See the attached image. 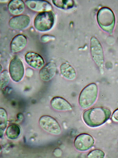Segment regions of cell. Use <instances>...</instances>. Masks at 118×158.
Wrapping results in <instances>:
<instances>
[{"instance_id":"obj_1","label":"cell","mask_w":118,"mask_h":158,"mask_svg":"<svg viewBox=\"0 0 118 158\" xmlns=\"http://www.w3.org/2000/svg\"><path fill=\"white\" fill-rule=\"evenodd\" d=\"M111 111L103 107H94L85 111L83 118L85 123L91 127L99 126L105 123L110 118Z\"/></svg>"},{"instance_id":"obj_2","label":"cell","mask_w":118,"mask_h":158,"mask_svg":"<svg viewBox=\"0 0 118 158\" xmlns=\"http://www.w3.org/2000/svg\"><path fill=\"white\" fill-rule=\"evenodd\" d=\"M97 20L103 30L108 33H112L115 23V17L112 10L107 7L101 8L97 14Z\"/></svg>"},{"instance_id":"obj_3","label":"cell","mask_w":118,"mask_h":158,"mask_svg":"<svg viewBox=\"0 0 118 158\" xmlns=\"http://www.w3.org/2000/svg\"><path fill=\"white\" fill-rule=\"evenodd\" d=\"M98 92L97 87L95 83L90 84L85 87L81 92L79 97L80 106L86 108L92 105L96 100Z\"/></svg>"},{"instance_id":"obj_4","label":"cell","mask_w":118,"mask_h":158,"mask_svg":"<svg viewBox=\"0 0 118 158\" xmlns=\"http://www.w3.org/2000/svg\"><path fill=\"white\" fill-rule=\"evenodd\" d=\"M55 15L52 11L41 12L35 17L34 25L35 28L41 32L46 31L50 30L53 26Z\"/></svg>"},{"instance_id":"obj_5","label":"cell","mask_w":118,"mask_h":158,"mask_svg":"<svg viewBox=\"0 0 118 158\" xmlns=\"http://www.w3.org/2000/svg\"><path fill=\"white\" fill-rule=\"evenodd\" d=\"M9 72L11 78L15 82H20L23 78L24 74V66L18 57H14L11 60L9 66Z\"/></svg>"},{"instance_id":"obj_6","label":"cell","mask_w":118,"mask_h":158,"mask_svg":"<svg viewBox=\"0 0 118 158\" xmlns=\"http://www.w3.org/2000/svg\"><path fill=\"white\" fill-rule=\"evenodd\" d=\"M39 124L45 131L51 134L59 135L61 128L58 122L53 117L45 115L42 116L39 120Z\"/></svg>"},{"instance_id":"obj_7","label":"cell","mask_w":118,"mask_h":158,"mask_svg":"<svg viewBox=\"0 0 118 158\" xmlns=\"http://www.w3.org/2000/svg\"><path fill=\"white\" fill-rule=\"evenodd\" d=\"M91 49L92 58L99 69L102 72L104 61L103 50L100 43L95 37L91 39Z\"/></svg>"},{"instance_id":"obj_8","label":"cell","mask_w":118,"mask_h":158,"mask_svg":"<svg viewBox=\"0 0 118 158\" xmlns=\"http://www.w3.org/2000/svg\"><path fill=\"white\" fill-rule=\"evenodd\" d=\"M94 140L90 135L82 133L75 138L74 145L75 148L80 151H86L91 148L94 143Z\"/></svg>"},{"instance_id":"obj_9","label":"cell","mask_w":118,"mask_h":158,"mask_svg":"<svg viewBox=\"0 0 118 158\" xmlns=\"http://www.w3.org/2000/svg\"><path fill=\"white\" fill-rule=\"evenodd\" d=\"M30 21V18L28 15H19L12 18L9 20V25L13 29L21 30L27 28Z\"/></svg>"},{"instance_id":"obj_10","label":"cell","mask_w":118,"mask_h":158,"mask_svg":"<svg viewBox=\"0 0 118 158\" xmlns=\"http://www.w3.org/2000/svg\"><path fill=\"white\" fill-rule=\"evenodd\" d=\"M24 59L27 63L35 69H41L44 66V59L40 55L37 53L28 52L25 54Z\"/></svg>"},{"instance_id":"obj_11","label":"cell","mask_w":118,"mask_h":158,"mask_svg":"<svg viewBox=\"0 0 118 158\" xmlns=\"http://www.w3.org/2000/svg\"><path fill=\"white\" fill-rule=\"evenodd\" d=\"M27 7L31 9L41 12L50 11L52 7L48 2L45 1L28 0L25 2Z\"/></svg>"},{"instance_id":"obj_12","label":"cell","mask_w":118,"mask_h":158,"mask_svg":"<svg viewBox=\"0 0 118 158\" xmlns=\"http://www.w3.org/2000/svg\"><path fill=\"white\" fill-rule=\"evenodd\" d=\"M56 71L55 64L53 62H49L41 68L39 72V76L42 80L49 81L53 77Z\"/></svg>"},{"instance_id":"obj_13","label":"cell","mask_w":118,"mask_h":158,"mask_svg":"<svg viewBox=\"0 0 118 158\" xmlns=\"http://www.w3.org/2000/svg\"><path fill=\"white\" fill-rule=\"evenodd\" d=\"M27 43L26 37L22 34L15 36L12 39L10 44V48L13 52L20 51L24 48Z\"/></svg>"},{"instance_id":"obj_14","label":"cell","mask_w":118,"mask_h":158,"mask_svg":"<svg viewBox=\"0 0 118 158\" xmlns=\"http://www.w3.org/2000/svg\"><path fill=\"white\" fill-rule=\"evenodd\" d=\"M52 107L55 109L59 111H68L72 109L70 103L66 100L61 97H53L50 101Z\"/></svg>"},{"instance_id":"obj_15","label":"cell","mask_w":118,"mask_h":158,"mask_svg":"<svg viewBox=\"0 0 118 158\" xmlns=\"http://www.w3.org/2000/svg\"><path fill=\"white\" fill-rule=\"evenodd\" d=\"M25 4L22 0H11L8 4L9 11L14 15H19L23 12Z\"/></svg>"},{"instance_id":"obj_16","label":"cell","mask_w":118,"mask_h":158,"mask_svg":"<svg viewBox=\"0 0 118 158\" xmlns=\"http://www.w3.org/2000/svg\"><path fill=\"white\" fill-rule=\"evenodd\" d=\"M60 68L61 74L66 79L72 80L76 78V71L74 68L69 64L66 63H62Z\"/></svg>"},{"instance_id":"obj_17","label":"cell","mask_w":118,"mask_h":158,"mask_svg":"<svg viewBox=\"0 0 118 158\" xmlns=\"http://www.w3.org/2000/svg\"><path fill=\"white\" fill-rule=\"evenodd\" d=\"M20 132V129L18 125L16 124H12L7 127L6 134L9 139L14 140L19 137Z\"/></svg>"},{"instance_id":"obj_18","label":"cell","mask_w":118,"mask_h":158,"mask_svg":"<svg viewBox=\"0 0 118 158\" xmlns=\"http://www.w3.org/2000/svg\"><path fill=\"white\" fill-rule=\"evenodd\" d=\"M7 123V115L5 110L3 108L0 109V133L1 138L3 136Z\"/></svg>"},{"instance_id":"obj_19","label":"cell","mask_w":118,"mask_h":158,"mask_svg":"<svg viewBox=\"0 0 118 158\" xmlns=\"http://www.w3.org/2000/svg\"><path fill=\"white\" fill-rule=\"evenodd\" d=\"M52 2L57 7L65 9L72 8L74 5L73 0H53Z\"/></svg>"},{"instance_id":"obj_20","label":"cell","mask_w":118,"mask_h":158,"mask_svg":"<svg viewBox=\"0 0 118 158\" xmlns=\"http://www.w3.org/2000/svg\"><path fill=\"white\" fill-rule=\"evenodd\" d=\"M10 80L9 73L6 70H4L0 74V88L3 89L6 87Z\"/></svg>"},{"instance_id":"obj_21","label":"cell","mask_w":118,"mask_h":158,"mask_svg":"<svg viewBox=\"0 0 118 158\" xmlns=\"http://www.w3.org/2000/svg\"><path fill=\"white\" fill-rule=\"evenodd\" d=\"M105 154L102 150L99 149H95L91 151L88 154V158H104Z\"/></svg>"},{"instance_id":"obj_22","label":"cell","mask_w":118,"mask_h":158,"mask_svg":"<svg viewBox=\"0 0 118 158\" xmlns=\"http://www.w3.org/2000/svg\"><path fill=\"white\" fill-rule=\"evenodd\" d=\"M55 39L54 36L48 34L44 35L42 36L40 38L41 41L44 42L54 40Z\"/></svg>"},{"instance_id":"obj_23","label":"cell","mask_w":118,"mask_h":158,"mask_svg":"<svg viewBox=\"0 0 118 158\" xmlns=\"http://www.w3.org/2000/svg\"><path fill=\"white\" fill-rule=\"evenodd\" d=\"M112 119L115 121H118V108L113 113L112 116Z\"/></svg>"},{"instance_id":"obj_24","label":"cell","mask_w":118,"mask_h":158,"mask_svg":"<svg viewBox=\"0 0 118 158\" xmlns=\"http://www.w3.org/2000/svg\"><path fill=\"white\" fill-rule=\"evenodd\" d=\"M0 66H1V65H0Z\"/></svg>"}]
</instances>
